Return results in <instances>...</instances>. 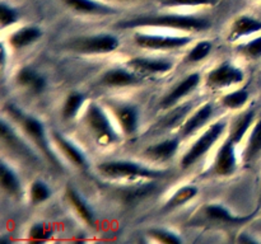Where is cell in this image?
I'll use <instances>...</instances> for the list:
<instances>
[{
  "instance_id": "e575fe53",
  "label": "cell",
  "mask_w": 261,
  "mask_h": 244,
  "mask_svg": "<svg viewBox=\"0 0 261 244\" xmlns=\"http://www.w3.org/2000/svg\"><path fill=\"white\" fill-rule=\"evenodd\" d=\"M51 236V233L47 230L43 224H35L30 230V238L33 241H45Z\"/></svg>"
},
{
  "instance_id": "30bf717a",
  "label": "cell",
  "mask_w": 261,
  "mask_h": 244,
  "mask_svg": "<svg viewBox=\"0 0 261 244\" xmlns=\"http://www.w3.org/2000/svg\"><path fill=\"white\" fill-rule=\"evenodd\" d=\"M199 83H200V75H199L198 73L190 74L189 76H186L182 81H180V84H177V85H176L175 88L162 99L161 107H162V108H170V107H172L176 102H178L181 98L188 96L193 89H195Z\"/></svg>"
},
{
  "instance_id": "9c48e42d",
  "label": "cell",
  "mask_w": 261,
  "mask_h": 244,
  "mask_svg": "<svg viewBox=\"0 0 261 244\" xmlns=\"http://www.w3.org/2000/svg\"><path fill=\"white\" fill-rule=\"evenodd\" d=\"M234 144L231 139H227L226 142L221 146L214 162L213 172L218 175H229L236 170V150Z\"/></svg>"
},
{
  "instance_id": "cb8c5ba5",
  "label": "cell",
  "mask_w": 261,
  "mask_h": 244,
  "mask_svg": "<svg viewBox=\"0 0 261 244\" xmlns=\"http://www.w3.org/2000/svg\"><path fill=\"white\" fill-rule=\"evenodd\" d=\"M196 195H198V188H196L195 186H185V187H181L180 190L176 191V192L168 198V201L166 202L163 210L165 211L175 210V208L180 207V206L185 205L186 202L193 200Z\"/></svg>"
},
{
  "instance_id": "d590c367",
  "label": "cell",
  "mask_w": 261,
  "mask_h": 244,
  "mask_svg": "<svg viewBox=\"0 0 261 244\" xmlns=\"http://www.w3.org/2000/svg\"><path fill=\"white\" fill-rule=\"evenodd\" d=\"M212 0H163L165 7H198V5H208Z\"/></svg>"
},
{
  "instance_id": "484cf974",
  "label": "cell",
  "mask_w": 261,
  "mask_h": 244,
  "mask_svg": "<svg viewBox=\"0 0 261 244\" xmlns=\"http://www.w3.org/2000/svg\"><path fill=\"white\" fill-rule=\"evenodd\" d=\"M0 177H2V187L5 192L12 196L19 195L20 185L17 175L14 174L12 169L8 167L5 163H2V170H0Z\"/></svg>"
},
{
  "instance_id": "ac0fdd59",
  "label": "cell",
  "mask_w": 261,
  "mask_h": 244,
  "mask_svg": "<svg viewBox=\"0 0 261 244\" xmlns=\"http://www.w3.org/2000/svg\"><path fill=\"white\" fill-rule=\"evenodd\" d=\"M178 149L177 139H168L165 141H161L160 144L152 145L145 150V154L153 160H167L176 154Z\"/></svg>"
},
{
  "instance_id": "7402d4cb",
  "label": "cell",
  "mask_w": 261,
  "mask_h": 244,
  "mask_svg": "<svg viewBox=\"0 0 261 244\" xmlns=\"http://www.w3.org/2000/svg\"><path fill=\"white\" fill-rule=\"evenodd\" d=\"M17 81L20 85L25 86L30 90L35 92V93H40L45 89V79L33 71L30 68H23L18 71L17 74Z\"/></svg>"
},
{
  "instance_id": "ffe728a7",
  "label": "cell",
  "mask_w": 261,
  "mask_h": 244,
  "mask_svg": "<svg viewBox=\"0 0 261 244\" xmlns=\"http://www.w3.org/2000/svg\"><path fill=\"white\" fill-rule=\"evenodd\" d=\"M66 197H68V201L70 202V205L73 206L75 212L78 214L79 218L87 223L88 225H93L94 224V215L92 212L91 208L88 207L86 202H84L83 198L78 195L75 190H73L71 187L66 188Z\"/></svg>"
},
{
  "instance_id": "3957f363",
  "label": "cell",
  "mask_w": 261,
  "mask_h": 244,
  "mask_svg": "<svg viewBox=\"0 0 261 244\" xmlns=\"http://www.w3.org/2000/svg\"><path fill=\"white\" fill-rule=\"evenodd\" d=\"M84 124L98 144H114L119 140L109 117L97 103H91L88 106L84 114Z\"/></svg>"
},
{
  "instance_id": "d6a6232c",
  "label": "cell",
  "mask_w": 261,
  "mask_h": 244,
  "mask_svg": "<svg viewBox=\"0 0 261 244\" xmlns=\"http://www.w3.org/2000/svg\"><path fill=\"white\" fill-rule=\"evenodd\" d=\"M240 51L251 58L261 57V36L240 46Z\"/></svg>"
},
{
  "instance_id": "5b68a950",
  "label": "cell",
  "mask_w": 261,
  "mask_h": 244,
  "mask_svg": "<svg viewBox=\"0 0 261 244\" xmlns=\"http://www.w3.org/2000/svg\"><path fill=\"white\" fill-rule=\"evenodd\" d=\"M224 129H226V124L223 122H217V124L212 125L200 137L195 141V144L189 149V151L184 155L182 160H181V167L189 168L191 165L195 164L199 159L204 157L209 150L212 149L214 144L218 141L219 137L223 134Z\"/></svg>"
},
{
  "instance_id": "7a4b0ae2",
  "label": "cell",
  "mask_w": 261,
  "mask_h": 244,
  "mask_svg": "<svg viewBox=\"0 0 261 244\" xmlns=\"http://www.w3.org/2000/svg\"><path fill=\"white\" fill-rule=\"evenodd\" d=\"M97 170L103 177L110 179H137V178H147L155 179L162 177L163 173L158 170L149 169L134 162L126 160H110L97 165Z\"/></svg>"
},
{
  "instance_id": "8992f818",
  "label": "cell",
  "mask_w": 261,
  "mask_h": 244,
  "mask_svg": "<svg viewBox=\"0 0 261 244\" xmlns=\"http://www.w3.org/2000/svg\"><path fill=\"white\" fill-rule=\"evenodd\" d=\"M119 47V40L112 35H96L74 40L71 50L82 53H109Z\"/></svg>"
},
{
  "instance_id": "6da1fadb",
  "label": "cell",
  "mask_w": 261,
  "mask_h": 244,
  "mask_svg": "<svg viewBox=\"0 0 261 244\" xmlns=\"http://www.w3.org/2000/svg\"><path fill=\"white\" fill-rule=\"evenodd\" d=\"M124 28L138 27H161L181 30H201L209 27V22L204 18L182 14H158L134 18L121 23Z\"/></svg>"
},
{
  "instance_id": "4316f807",
  "label": "cell",
  "mask_w": 261,
  "mask_h": 244,
  "mask_svg": "<svg viewBox=\"0 0 261 244\" xmlns=\"http://www.w3.org/2000/svg\"><path fill=\"white\" fill-rule=\"evenodd\" d=\"M84 102V96L81 93H71L66 98L65 104L63 107V117L65 119H70L75 117L78 111L81 109L82 104Z\"/></svg>"
},
{
  "instance_id": "4fadbf2b",
  "label": "cell",
  "mask_w": 261,
  "mask_h": 244,
  "mask_svg": "<svg viewBox=\"0 0 261 244\" xmlns=\"http://www.w3.org/2000/svg\"><path fill=\"white\" fill-rule=\"evenodd\" d=\"M114 113L125 135H133L138 127V112L133 106H114Z\"/></svg>"
},
{
  "instance_id": "603a6c76",
  "label": "cell",
  "mask_w": 261,
  "mask_h": 244,
  "mask_svg": "<svg viewBox=\"0 0 261 244\" xmlns=\"http://www.w3.org/2000/svg\"><path fill=\"white\" fill-rule=\"evenodd\" d=\"M255 113L252 111H247L245 113L240 114L232 124L231 130H229V136L228 139H231L234 144H239L242 139H244L245 134L247 132V130L251 126L252 121H254Z\"/></svg>"
},
{
  "instance_id": "1f68e13d",
  "label": "cell",
  "mask_w": 261,
  "mask_h": 244,
  "mask_svg": "<svg viewBox=\"0 0 261 244\" xmlns=\"http://www.w3.org/2000/svg\"><path fill=\"white\" fill-rule=\"evenodd\" d=\"M18 19V13L17 10L13 9L10 5L2 3L0 4V23H2V27H8V25L13 24V23L17 22Z\"/></svg>"
},
{
  "instance_id": "74e56055",
  "label": "cell",
  "mask_w": 261,
  "mask_h": 244,
  "mask_svg": "<svg viewBox=\"0 0 261 244\" xmlns=\"http://www.w3.org/2000/svg\"><path fill=\"white\" fill-rule=\"evenodd\" d=\"M260 203H261V197H260Z\"/></svg>"
},
{
  "instance_id": "83f0119b",
  "label": "cell",
  "mask_w": 261,
  "mask_h": 244,
  "mask_svg": "<svg viewBox=\"0 0 261 244\" xmlns=\"http://www.w3.org/2000/svg\"><path fill=\"white\" fill-rule=\"evenodd\" d=\"M190 111V104H185V106H180L177 108H175L173 111H171L165 118L161 121L160 126L163 129H170V127L175 126L178 122L182 121V118L185 117V114Z\"/></svg>"
},
{
  "instance_id": "d6986e66",
  "label": "cell",
  "mask_w": 261,
  "mask_h": 244,
  "mask_svg": "<svg viewBox=\"0 0 261 244\" xmlns=\"http://www.w3.org/2000/svg\"><path fill=\"white\" fill-rule=\"evenodd\" d=\"M41 36H42V32L40 28L35 25H27V27H22L20 29L15 30L10 36L9 41L10 45L14 48H22L37 41Z\"/></svg>"
},
{
  "instance_id": "e0dca14e",
  "label": "cell",
  "mask_w": 261,
  "mask_h": 244,
  "mask_svg": "<svg viewBox=\"0 0 261 244\" xmlns=\"http://www.w3.org/2000/svg\"><path fill=\"white\" fill-rule=\"evenodd\" d=\"M139 81L134 74L124 69H111L106 71L101 79V83L107 86H127Z\"/></svg>"
},
{
  "instance_id": "f35d334b",
  "label": "cell",
  "mask_w": 261,
  "mask_h": 244,
  "mask_svg": "<svg viewBox=\"0 0 261 244\" xmlns=\"http://www.w3.org/2000/svg\"><path fill=\"white\" fill-rule=\"evenodd\" d=\"M124 2H127V0H124Z\"/></svg>"
},
{
  "instance_id": "8fae6325",
  "label": "cell",
  "mask_w": 261,
  "mask_h": 244,
  "mask_svg": "<svg viewBox=\"0 0 261 244\" xmlns=\"http://www.w3.org/2000/svg\"><path fill=\"white\" fill-rule=\"evenodd\" d=\"M129 68L138 73L144 74H162L167 73L172 69V63L163 58H147V57H137L132 58L127 63Z\"/></svg>"
},
{
  "instance_id": "4dcf8cb0",
  "label": "cell",
  "mask_w": 261,
  "mask_h": 244,
  "mask_svg": "<svg viewBox=\"0 0 261 244\" xmlns=\"http://www.w3.org/2000/svg\"><path fill=\"white\" fill-rule=\"evenodd\" d=\"M212 45L208 41H201V42L196 43L194 46L193 50L189 52L188 60L191 61V63H198V61H201L203 58H205L206 56L211 53Z\"/></svg>"
},
{
  "instance_id": "2e32d148",
  "label": "cell",
  "mask_w": 261,
  "mask_h": 244,
  "mask_svg": "<svg viewBox=\"0 0 261 244\" xmlns=\"http://www.w3.org/2000/svg\"><path fill=\"white\" fill-rule=\"evenodd\" d=\"M66 7L84 14H110L114 13V8H110L96 0H61Z\"/></svg>"
},
{
  "instance_id": "9a60e30c",
  "label": "cell",
  "mask_w": 261,
  "mask_h": 244,
  "mask_svg": "<svg viewBox=\"0 0 261 244\" xmlns=\"http://www.w3.org/2000/svg\"><path fill=\"white\" fill-rule=\"evenodd\" d=\"M53 139L55 141V144L58 145L59 149L61 150L64 155L66 157V159L69 162L73 163L74 165L79 168H86L87 167V160L84 158V155L82 154L81 150L78 149L76 146H74L69 140H66L63 135H60L59 132L54 131L53 134Z\"/></svg>"
},
{
  "instance_id": "8d00e7d4",
  "label": "cell",
  "mask_w": 261,
  "mask_h": 244,
  "mask_svg": "<svg viewBox=\"0 0 261 244\" xmlns=\"http://www.w3.org/2000/svg\"><path fill=\"white\" fill-rule=\"evenodd\" d=\"M239 241H245V243H247V241H250V243H254V241H255V239H251V238H249V236H247L246 234H242V235L240 236Z\"/></svg>"
},
{
  "instance_id": "5bb4252c",
  "label": "cell",
  "mask_w": 261,
  "mask_h": 244,
  "mask_svg": "<svg viewBox=\"0 0 261 244\" xmlns=\"http://www.w3.org/2000/svg\"><path fill=\"white\" fill-rule=\"evenodd\" d=\"M213 114V107H212L211 103L204 104L203 107L196 111L195 114L190 117L189 119H186L185 124L181 127V135L184 137H188L190 135H193L194 132L198 131L200 127H203L206 122L209 121V118Z\"/></svg>"
},
{
  "instance_id": "44dd1931",
  "label": "cell",
  "mask_w": 261,
  "mask_h": 244,
  "mask_svg": "<svg viewBox=\"0 0 261 244\" xmlns=\"http://www.w3.org/2000/svg\"><path fill=\"white\" fill-rule=\"evenodd\" d=\"M261 155V119L256 122L244 150V162L252 163Z\"/></svg>"
},
{
  "instance_id": "d4e9b609",
  "label": "cell",
  "mask_w": 261,
  "mask_h": 244,
  "mask_svg": "<svg viewBox=\"0 0 261 244\" xmlns=\"http://www.w3.org/2000/svg\"><path fill=\"white\" fill-rule=\"evenodd\" d=\"M206 215L211 219L217 221H222V223L226 224H236V223H245V221L250 220L251 216H247V218H237V216H233L231 212H229L227 208H224L223 206L221 205H209L208 207L205 208Z\"/></svg>"
},
{
  "instance_id": "f546056e",
  "label": "cell",
  "mask_w": 261,
  "mask_h": 244,
  "mask_svg": "<svg viewBox=\"0 0 261 244\" xmlns=\"http://www.w3.org/2000/svg\"><path fill=\"white\" fill-rule=\"evenodd\" d=\"M50 188H48L42 180H35V182L32 183V186H31L30 196L33 205H37V203L46 201L50 197Z\"/></svg>"
},
{
  "instance_id": "52a82bcc",
  "label": "cell",
  "mask_w": 261,
  "mask_h": 244,
  "mask_svg": "<svg viewBox=\"0 0 261 244\" xmlns=\"http://www.w3.org/2000/svg\"><path fill=\"white\" fill-rule=\"evenodd\" d=\"M134 41L138 46L149 50H175L186 46L191 41L190 37H178V36H161L137 33Z\"/></svg>"
},
{
  "instance_id": "836d02e7",
  "label": "cell",
  "mask_w": 261,
  "mask_h": 244,
  "mask_svg": "<svg viewBox=\"0 0 261 244\" xmlns=\"http://www.w3.org/2000/svg\"><path fill=\"white\" fill-rule=\"evenodd\" d=\"M150 235L160 243H167V244H180L181 239L178 238L176 234L171 233V231L162 230V229H153L150 230Z\"/></svg>"
},
{
  "instance_id": "7c38bea8",
  "label": "cell",
  "mask_w": 261,
  "mask_h": 244,
  "mask_svg": "<svg viewBox=\"0 0 261 244\" xmlns=\"http://www.w3.org/2000/svg\"><path fill=\"white\" fill-rule=\"evenodd\" d=\"M259 30H261V20L250 17V15H241V17L236 18L234 22L232 23L228 38L231 41H234L246 37V36L254 35Z\"/></svg>"
},
{
  "instance_id": "ba28073f",
  "label": "cell",
  "mask_w": 261,
  "mask_h": 244,
  "mask_svg": "<svg viewBox=\"0 0 261 244\" xmlns=\"http://www.w3.org/2000/svg\"><path fill=\"white\" fill-rule=\"evenodd\" d=\"M244 80V73L239 68L222 64L218 68L213 69L206 76V84L212 89H222L231 86L233 84H239Z\"/></svg>"
},
{
  "instance_id": "277c9868",
  "label": "cell",
  "mask_w": 261,
  "mask_h": 244,
  "mask_svg": "<svg viewBox=\"0 0 261 244\" xmlns=\"http://www.w3.org/2000/svg\"><path fill=\"white\" fill-rule=\"evenodd\" d=\"M9 113L12 114L13 118H15L19 122L25 134H27L28 136L32 139V141L37 145V147L41 150V152L45 155L46 159H48V162H51V164H54L55 167H59L58 159H56L55 155L51 152L48 142L47 140H46L45 130H43L42 124H41L37 118H35V117L23 114L22 111L14 108L13 106L9 107Z\"/></svg>"
},
{
  "instance_id": "f1b7e54d",
  "label": "cell",
  "mask_w": 261,
  "mask_h": 244,
  "mask_svg": "<svg viewBox=\"0 0 261 244\" xmlns=\"http://www.w3.org/2000/svg\"><path fill=\"white\" fill-rule=\"evenodd\" d=\"M247 99H249V93H247L246 90H236L224 96L223 98H222V103H223V106H226L227 108L237 109L241 108V107L246 103Z\"/></svg>"
}]
</instances>
